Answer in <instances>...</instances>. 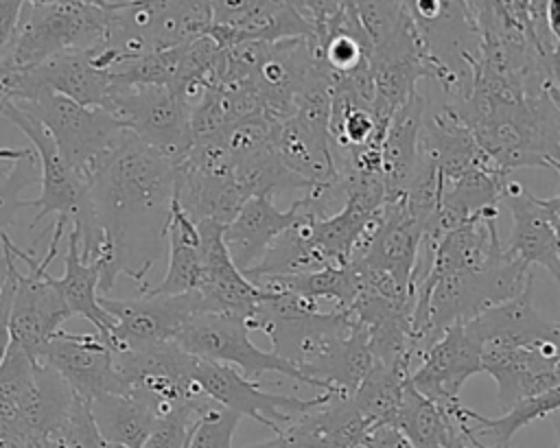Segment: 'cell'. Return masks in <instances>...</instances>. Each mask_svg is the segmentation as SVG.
<instances>
[{
    "mask_svg": "<svg viewBox=\"0 0 560 448\" xmlns=\"http://www.w3.org/2000/svg\"><path fill=\"white\" fill-rule=\"evenodd\" d=\"M177 179V160L127 133L88 181L103 232L96 256L103 295L114 288L118 275L131 278L142 291L149 288L144 278L164 251Z\"/></svg>",
    "mask_w": 560,
    "mask_h": 448,
    "instance_id": "cell-1",
    "label": "cell"
},
{
    "mask_svg": "<svg viewBox=\"0 0 560 448\" xmlns=\"http://www.w3.org/2000/svg\"><path fill=\"white\" fill-rule=\"evenodd\" d=\"M247 328L265 332L271 350L308 376L319 391L352 396L374 365L368 334L348 310L322 313L287 291L269 288Z\"/></svg>",
    "mask_w": 560,
    "mask_h": 448,
    "instance_id": "cell-2",
    "label": "cell"
},
{
    "mask_svg": "<svg viewBox=\"0 0 560 448\" xmlns=\"http://www.w3.org/2000/svg\"><path fill=\"white\" fill-rule=\"evenodd\" d=\"M0 116L28 138V146L39 160V197L24 201V208L37 210L31 221V229H35L44 219H61L79 234L83 258H96L103 247V232L94 216L88 184L66 164L52 135L39 120L22 111L11 101L0 107Z\"/></svg>",
    "mask_w": 560,
    "mask_h": 448,
    "instance_id": "cell-3",
    "label": "cell"
},
{
    "mask_svg": "<svg viewBox=\"0 0 560 448\" xmlns=\"http://www.w3.org/2000/svg\"><path fill=\"white\" fill-rule=\"evenodd\" d=\"M74 396L57 372L11 343L0 365V435L42 446L68 415Z\"/></svg>",
    "mask_w": 560,
    "mask_h": 448,
    "instance_id": "cell-4",
    "label": "cell"
},
{
    "mask_svg": "<svg viewBox=\"0 0 560 448\" xmlns=\"http://www.w3.org/2000/svg\"><path fill=\"white\" fill-rule=\"evenodd\" d=\"M112 4L88 0H63L50 7H22L18 37L2 61L26 70L55 55L92 50L103 44ZM0 63V66H2Z\"/></svg>",
    "mask_w": 560,
    "mask_h": 448,
    "instance_id": "cell-5",
    "label": "cell"
},
{
    "mask_svg": "<svg viewBox=\"0 0 560 448\" xmlns=\"http://www.w3.org/2000/svg\"><path fill=\"white\" fill-rule=\"evenodd\" d=\"M66 227L68 223L61 219H55L50 223L52 236L42 260H37L26 249H20L9 238L7 232L0 234L2 247H7L15 260H22L28 267L26 273L15 271V293H13L11 313H9L11 343L22 347L37 363H42V354L48 341L72 317L59 291L52 284V275L48 273V264L57 254V247Z\"/></svg>",
    "mask_w": 560,
    "mask_h": 448,
    "instance_id": "cell-6",
    "label": "cell"
},
{
    "mask_svg": "<svg viewBox=\"0 0 560 448\" xmlns=\"http://www.w3.org/2000/svg\"><path fill=\"white\" fill-rule=\"evenodd\" d=\"M15 105L48 129L66 164L85 184L129 133L112 111L79 105L61 94L48 92Z\"/></svg>",
    "mask_w": 560,
    "mask_h": 448,
    "instance_id": "cell-7",
    "label": "cell"
},
{
    "mask_svg": "<svg viewBox=\"0 0 560 448\" xmlns=\"http://www.w3.org/2000/svg\"><path fill=\"white\" fill-rule=\"evenodd\" d=\"M175 343L197 358L232 365L249 380H258L262 374H280L315 387L308 376H304L273 350L258 347L249 339L247 321L238 315L197 313L182 326Z\"/></svg>",
    "mask_w": 560,
    "mask_h": 448,
    "instance_id": "cell-8",
    "label": "cell"
},
{
    "mask_svg": "<svg viewBox=\"0 0 560 448\" xmlns=\"http://www.w3.org/2000/svg\"><path fill=\"white\" fill-rule=\"evenodd\" d=\"M116 367L125 393L140 396L151 404L158 417L179 404L206 398L192 378L195 356L182 350L175 341L118 350Z\"/></svg>",
    "mask_w": 560,
    "mask_h": 448,
    "instance_id": "cell-9",
    "label": "cell"
},
{
    "mask_svg": "<svg viewBox=\"0 0 560 448\" xmlns=\"http://www.w3.org/2000/svg\"><path fill=\"white\" fill-rule=\"evenodd\" d=\"M107 111L138 140L177 162L192 146L190 105L166 85H138L112 92Z\"/></svg>",
    "mask_w": 560,
    "mask_h": 448,
    "instance_id": "cell-10",
    "label": "cell"
},
{
    "mask_svg": "<svg viewBox=\"0 0 560 448\" xmlns=\"http://www.w3.org/2000/svg\"><path fill=\"white\" fill-rule=\"evenodd\" d=\"M192 378L208 400L238 413L241 417L247 415L258 424L271 428L273 433L289 426L302 413L337 396L332 391H322L315 398L302 400L295 396L265 391L256 380L245 378L236 367L214 363V361H203L197 356H195Z\"/></svg>",
    "mask_w": 560,
    "mask_h": 448,
    "instance_id": "cell-11",
    "label": "cell"
},
{
    "mask_svg": "<svg viewBox=\"0 0 560 448\" xmlns=\"http://www.w3.org/2000/svg\"><path fill=\"white\" fill-rule=\"evenodd\" d=\"M101 308L112 317L109 345L118 350H136L164 341H175L182 326L197 313H208L203 297L192 293L153 295L140 299L98 297Z\"/></svg>",
    "mask_w": 560,
    "mask_h": 448,
    "instance_id": "cell-12",
    "label": "cell"
},
{
    "mask_svg": "<svg viewBox=\"0 0 560 448\" xmlns=\"http://www.w3.org/2000/svg\"><path fill=\"white\" fill-rule=\"evenodd\" d=\"M48 92L85 107L107 109L112 94L109 72L92 61L90 50L61 52L33 68L18 70L11 103H26Z\"/></svg>",
    "mask_w": 560,
    "mask_h": 448,
    "instance_id": "cell-13",
    "label": "cell"
},
{
    "mask_svg": "<svg viewBox=\"0 0 560 448\" xmlns=\"http://www.w3.org/2000/svg\"><path fill=\"white\" fill-rule=\"evenodd\" d=\"M42 363L88 402L101 393H125L116 367V350L96 332L72 334L59 330L48 341Z\"/></svg>",
    "mask_w": 560,
    "mask_h": 448,
    "instance_id": "cell-14",
    "label": "cell"
},
{
    "mask_svg": "<svg viewBox=\"0 0 560 448\" xmlns=\"http://www.w3.org/2000/svg\"><path fill=\"white\" fill-rule=\"evenodd\" d=\"M479 372V345L468 337L464 326L457 323L420 354V365L411 369L409 382L416 391L451 415L462 406V387Z\"/></svg>",
    "mask_w": 560,
    "mask_h": 448,
    "instance_id": "cell-15",
    "label": "cell"
},
{
    "mask_svg": "<svg viewBox=\"0 0 560 448\" xmlns=\"http://www.w3.org/2000/svg\"><path fill=\"white\" fill-rule=\"evenodd\" d=\"M223 227L214 221L197 223L203 262V278L197 293L203 297L208 313H230L247 321L256 306L269 297V288L254 284L234 264L223 243Z\"/></svg>",
    "mask_w": 560,
    "mask_h": 448,
    "instance_id": "cell-16",
    "label": "cell"
},
{
    "mask_svg": "<svg viewBox=\"0 0 560 448\" xmlns=\"http://www.w3.org/2000/svg\"><path fill=\"white\" fill-rule=\"evenodd\" d=\"M479 354L481 372L494 378L499 404L505 409L523 398L560 385L558 358H551L536 347L486 341L479 345Z\"/></svg>",
    "mask_w": 560,
    "mask_h": 448,
    "instance_id": "cell-17",
    "label": "cell"
},
{
    "mask_svg": "<svg viewBox=\"0 0 560 448\" xmlns=\"http://www.w3.org/2000/svg\"><path fill=\"white\" fill-rule=\"evenodd\" d=\"M534 286L525 288L521 295L490 306L468 323H464V330L468 337L481 345L486 341H501L523 347H536L542 354L558 358L560 345H558V330L556 321H547L532 302Z\"/></svg>",
    "mask_w": 560,
    "mask_h": 448,
    "instance_id": "cell-18",
    "label": "cell"
},
{
    "mask_svg": "<svg viewBox=\"0 0 560 448\" xmlns=\"http://www.w3.org/2000/svg\"><path fill=\"white\" fill-rule=\"evenodd\" d=\"M424 236L427 223L420 216H416L402 203V199L385 201L381 221L372 238L352 260H359L368 269L387 271L394 278L411 284Z\"/></svg>",
    "mask_w": 560,
    "mask_h": 448,
    "instance_id": "cell-19",
    "label": "cell"
},
{
    "mask_svg": "<svg viewBox=\"0 0 560 448\" xmlns=\"http://www.w3.org/2000/svg\"><path fill=\"white\" fill-rule=\"evenodd\" d=\"M512 214V229L505 251L518 262L545 267L560 284V258L556 247V232L542 197H534L518 181L508 179L503 199Z\"/></svg>",
    "mask_w": 560,
    "mask_h": 448,
    "instance_id": "cell-20",
    "label": "cell"
},
{
    "mask_svg": "<svg viewBox=\"0 0 560 448\" xmlns=\"http://www.w3.org/2000/svg\"><path fill=\"white\" fill-rule=\"evenodd\" d=\"M271 144L280 164L306 184V192L341 188L328 131L313 129L291 116L273 127Z\"/></svg>",
    "mask_w": 560,
    "mask_h": 448,
    "instance_id": "cell-21",
    "label": "cell"
},
{
    "mask_svg": "<svg viewBox=\"0 0 560 448\" xmlns=\"http://www.w3.org/2000/svg\"><path fill=\"white\" fill-rule=\"evenodd\" d=\"M302 214V199H295L289 210H278L269 194L249 197L236 216L223 227V243L234 264L243 273L252 269L271 247V243L295 225Z\"/></svg>",
    "mask_w": 560,
    "mask_h": 448,
    "instance_id": "cell-22",
    "label": "cell"
},
{
    "mask_svg": "<svg viewBox=\"0 0 560 448\" xmlns=\"http://www.w3.org/2000/svg\"><path fill=\"white\" fill-rule=\"evenodd\" d=\"M175 199L195 223L214 221L228 225L249 194L232 173L208 170L179 162Z\"/></svg>",
    "mask_w": 560,
    "mask_h": 448,
    "instance_id": "cell-23",
    "label": "cell"
},
{
    "mask_svg": "<svg viewBox=\"0 0 560 448\" xmlns=\"http://www.w3.org/2000/svg\"><path fill=\"white\" fill-rule=\"evenodd\" d=\"M427 98L420 90L392 116L383 146H381V177L385 184L387 201L398 199L420 162V133L424 120Z\"/></svg>",
    "mask_w": 560,
    "mask_h": 448,
    "instance_id": "cell-24",
    "label": "cell"
},
{
    "mask_svg": "<svg viewBox=\"0 0 560 448\" xmlns=\"http://www.w3.org/2000/svg\"><path fill=\"white\" fill-rule=\"evenodd\" d=\"M55 288L59 291L66 308L70 315H79L88 319L96 334H101L109 343L112 317L101 308L98 302V284H101V262L85 260L81 254L79 234L70 227L68 232V251L63 258V273L61 278H52Z\"/></svg>",
    "mask_w": 560,
    "mask_h": 448,
    "instance_id": "cell-25",
    "label": "cell"
},
{
    "mask_svg": "<svg viewBox=\"0 0 560 448\" xmlns=\"http://www.w3.org/2000/svg\"><path fill=\"white\" fill-rule=\"evenodd\" d=\"M166 247H168V267L162 282L144 293L153 295H182L199 291L203 278L201 262V240L197 223L179 208L177 199H173L171 221L166 229Z\"/></svg>",
    "mask_w": 560,
    "mask_h": 448,
    "instance_id": "cell-26",
    "label": "cell"
},
{
    "mask_svg": "<svg viewBox=\"0 0 560 448\" xmlns=\"http://www.w3.org/2000/svg\"><path fill=\"white\" fill-rule=\"evenodd\" d=\"M94 424L105 441L142 448L158 415L149 402L133 393H101L90 400Z\"/></svg>",
    "mask_w": 560,
    "mask_h": 448,
    "instance_id": "cell-27",
    "label": "cell"
},
{
    "mask_svg": "<svg viewBox=\"0 0 560 448\" xmlns=\"http://www.w3.org/2000/svg\"><path fill=\"white\" fill-rule=\"evenodd\" d=\"M258 286L287 291L315 306L322 299H328V302H335V308L348 310L361 291V273L354 262H348V264L324 267L317 271L271 278L260 282Z\"/></svg>",
    "mask_w": 560,
    "mask_h": 448,
    "instance_id": "cell-28",
    "label": "cell"
},
{
    "mask_svg": "<svg viewBox=\"0 0 560 448\" xmlns=\"http://www.w3.org/2000/svg\"><path fill=\"white\" fill-rule=\"evenodd\" d=\"M411 363H374L350 396L359 413L374 424H392L409 382Z\"/></svg>",
    "mask_w": 560,
    "mask_h": 448,
    "instance_id": "cell-29",
    "label": "cell"
},
{
    "mask_svg": "<svg viewBox=\"0 0 560 448\" xmlns=\"http://www.w3.org/2000/svg\"><path fill=\"white\" fill-rule=\"evenodd\" d=\"M558 411H560V385L551 387L542 393H536V396L514 402L499 417H486V415L464 406V415L468 420V431L475 437L490 435L494 446H510V439L514 437L516 431H521L523 426H527L536 420L549 417Z\"/></svg>",
    "mask_w": 560,
    "mask_h": 448,
    "instance_id": "cell-30",
    "label": "cell"
},
{
    "mask_svg": "<svg viewBox=\"0 0 560 448\" xmlns=\"http://www.w3.org/2000/svg\"><path fill=\"white\" fill-rule=\"evenodd\" d=\"M392 426H396L416 448H444L455 428V420L407 382Z\"/></svg>",
    "mask_w": 560,
    "mask_h": 448,
    "instance_id": "cell-31",
    "label": "cell"
},
{
    "mask_svg": "<svg viewBox=\"0 0 560 448\" xmlns=\"http://www.w3.org/2000/svg\"><path fill=\"white\" fill-rule=\"evenodd\" d=\"M306 420L326 448H359L372 426L350 396H332L328 402L306 411Z\"/></svg>",
    "mask_w": 560,
    "mask_h": 448,
    "instance_id": "cell-32",
    "label": "cell"
},
{
    "mask_svg": "<svg viewBox=\"0 0 560 448\" xmlns=\"http://www.w3.org/2000/svg\"><path fill=\"white\" fill-rule=\"evenodd\" d=\"M238 422V413L217 402H208L195 420L186 448H232Z\"/></svg>",
    "mask_w": 560,
    "mask_h": 448,
    "instance_id": "cell-33",
    "label": "cell"
},
{
    "mask_svg": "<svg viewBox=\"0 0 560 448\" xmlns=\"http://www.w3.org/2000/svg\"><path fill=\"white\" fill-rule=\"evenodd\" d=\"M208 402H212V400L203 398L197 402L179 404L173 411L158 417V422H155L153 431L149 433L142 448H186L190 431L195 426V420Z\"/></svg>",
    "mask_w": 560,
    "mask_h": 448,
    "instance_id": "cell-34",
    "label": "cell"
},
{
    "mask_svg": "<svg viewBox=\"0 0 560 448\" xmlns=\"http://www.w3.org/2000/svg\"><path fill=\"white\" fill-rule=\"evenodd\" d=\"M245 448H326L313 426L306 420V413H302L298 420H293L289 426L278 431L271 439L249 444Z\"/></svg>",
    "mask_w": 560,
    "mask_h": 448,
    "instance_id": "cell-35",
    "label": "cell"
},
{
    "mask_svg": "<svg viewBox=\"0 0 560 448\" xmlns=\"http://www.w3.org/2000/svg\"><path fill=\"white\" fill-rule=\"evenodd\" d=\"M291 9L315 31V35L337 15L339 0H287Z\"/></svg>",
    "mask_w": 560,
    "mask_h": 448,
    "instance_id": "cell-36",
    "label": "cell"
},
{
    "mask_svg": "<svg viewBox=\"0 0 560 448\" xmlns=\"http://www.w3.org/2000/svg\"><path fill=\"white\" fill-rule=\"evenodd\" d=\"M22 7L24 0H0V63L7 59L15 44Z\"/></svg>",
    "mask_w": 560,
    "mask_h": 448,
    "instance_id": "cell-37",
    "label": "cell"
},
{
    "mask_svg": "<svg viewBox=\"0 0 560 448\" xmlns=\"http://www.w3.org/2000/svg\"><path fill=\"white\" fill-rule=\"evenodd\" d=\"M15 258L13 254L2 247V258H0V323H9V313H11V302L15 293Z\"/></svg>",
    "mask_w": 560,
    "mask_h": 448,
    "instance_id": "cell-38",
    "label": "cell"
},
{
    "mask_svg": "<svg viewBox=\"0 0 560 448\" xmlns=\"http://www.w3.org/2000/svg\"><path fill=\"white\" fill-rule=\"evenodd\" d=\"M359 448H416L396 426L374 424L368 428Z\"/></svg>",
    "mask_w": 560,
    "mask_h": 448,
    "instance_id": "cell-39",
    "label": "cell"
},
{
    "mask_svg": "<svg viewBox=\"0 0 560 448\" xmlns=\"http://www.w3.org/2000/svg\"><path fill=\"white\" fill-rule=\"evenodd\" d=\"M547 26L553 37L556 57L560 59V0H547Z\"/></svg>",
    "mask_w": 560,
    "mask_h": 448,
    "instance_id": "cell-40",
    "label": "cell"
},
{
    "mask_svg": "<svg viewBox=\"0 0 560 448\" xmlns=\"http://www.w3.org/2000/svg\"><path fill=\"white\" fill-rule=\"evenodd\" d=\"M464 424H468V422H455V428L451 431V435H448L444 448H475V446L468 441L466 433H464Z\"/></svg>",
    "mask_w": 560,
    "mask_h": 448,
    "instance_id": "cell-41",
    "label": "cell"
},
{
    "mask_svg": "<svg viewBox=\"0 0 560 448\" xmlns=\"http://www.w3.org/2000/svg\"><path fill=\"white\" fill-rule=\"evenodd\" d=\"M11 345V334H9V323H0V365L9 352Z\"/></svg>",
    "mask_w": 560,
    "mask_h": 448,
    "instance_id": "cell-42",
    "label": "cell"
},
{
    "mask_svg": "<svg viewBox=\"0 0 560 448\" xmlns=\"http://www.w3.org/2000/svg\"><path fill=\"white\" fill-rule=\"evenodd\" d=\"M57 2H61V0H24V4H28V7H50Z\"/></svg>",
    "mask_w": 560,
    "mask_h": 448,
    "instance_id": "cell-43",
    "label": "cell"
},
{
    "mask_svg": "<svg viewBox=\"0 0 560 448\" xmlns=\"http://www.w3.org/2000/svg\"><path fill=\"white\" fill-rule=\"evenodd\" d=\"M553 428H556V437H558V448H560V411L553 413Z\"/></svg>",
    "mask_w": 560,
    "mask_h": 448,
    "instance_id": "cell-44",
    "label": "cell"
},
{
    "mask_svg": "<svg viewBox=\"0 0 560 448\" xmlns=\"http://www.w3.org/2000/svg\"><path fill=\"white\" fill-rule=\"evenodd\" d=\"M107 448H127V446H118V444H109L107 441Z\"/></svg>",
    "mask_w": 560,
    "mask_h": 448,
    "instance_id": "cell-45",
    "label": "cell"
},
{
    "mask_svg": "<svg viewBox=\"0 0 560 448\" xmlns=\"http://www.w3.org/2000/svg\"><path fill=\"white\" fill-rule=\"evenodd\" d=\"M26 448H42V446H39V444H35V441H31Z\"/></svg>",
    "mask_w": 560,
    "mask_h": 448,
    "instance_id": "cell-46",
    "label": "cell"
},
{
    "mask_svg": "<svg viewBox=\"0 0 560 448\" xmlns=\"http://www.w3.org/2000/svg\"><path fill=\"white\" fill-rule=\"evenodd\" d=\"M2 160H4V155H2V149H0V162H2Z\"/></svg>",
    "mask_w": 560,
    "mask_h": 448,
    "instance_id": "cell-47",
    "label": "cell"
}]
</instances>
